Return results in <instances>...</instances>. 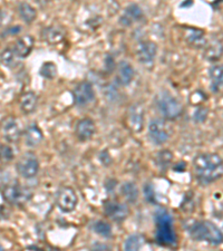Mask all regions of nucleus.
Returning <instances> with one entry per match:
<instances>
[{
  "mask_svg": "<svg viewBox=\"0 0 223 251\" xmlns=\"http://www.w3.org/2000/svg\"><path fill=\"white\" fill-rule=\"evenodd\" d=\"M121 193L124 197V199L129 203L136 202L137 198H139V190H137L136 185L133 182H125V183L122 184Z\"/></svg>",
  "mask_w": 223,
  "mask_h": 251,
  "instance_id": "nucleus-25",
  "label": "nucleus"
},
{
  "mask_svg": "<svg viewBox=\"0 0 223 251\" xmlns=\"http://www.w3.org/2000/svg\"><path fill=\"white\" fill-rule=\"evenodd\" d=\"M96 132L95 122L91 119L79 120L76 124L75 134L80 141H88L94 136Z\"/></svg>",
  "mask_w": 223,
  "mask_h": 251,
  "instance_id": "nucleus-14",
  "label": "nucleus"
},
{
  "mask_svg": "<svg viewBox=\"0 0 223 251\" xmlns=\"http://www.w3.org/2000/svg\"><path fill=\"white\" fill-rule=\"evenodd\" d=\"M155 240L162 247H175L177 237L173 228V219L166 210L155 212Z\"/></svg>",
  "mask_w": 223,
  "mask_h": 251,
  "instance_id": "nucleus-3",
  "label": "nucleus"
},
{
  "mask_svg": "<svg viewBox=\"0 0 223 251\" xmlns=\"http://www.w3.org/2000/svg\"><path fill=\"white\" fill-rule=\"evenodd\" d=\"M206 116H208V110L204 107H198V111L196 112V114H194V120H196L197 122L201 123V122H204Z\"/></svg>",
  "mask_w": 223,
  "mask_h": 251,
  "instance_id": "nucleus-32",
  "label": "nucleus"
},
{
  "mask_svg": "<svg viewBox=\"0 0 223 251\" xmlns=\"http://www.w3.org/2000/svg\"><path fill=\"white\" fill-rule=\"evenodd\" d=\"M18 13L20 18H22L26 24H31L37 18V11L34 7L27 2H22L18 6Z\"/></svg>",
  "mask_w": 223,
  "mask_h": 251,
  "instance_id": "nucleus-24",
  "label": "nucleus"
},
{
  "mask_svg": "<svg viewBox=\"0 0 223 251\" xmlns=\"http://www.w3.org/2000/svg\"><path fill=\"white\" fill-rule=\"evenodd\" d=\"M14 157V151L9 145L0 144V162L1 163H8V162L13 161Z\"/></svg>",
  "mask_w": 223,
  "mask_h": 251,
  "instance_id": "nucleus-31",
  "label": "nucleus"
},
{
  "mask_svg": "<svg viewBox=\"0 0 223 251\" xmlns=\"http://www.w3.org/2000/svg\"><path fill=\"white\" fill-rule=\"evenodd\" d=\"M16 169H17L19 176L25 177V179H31V177L36 176L39 171V162L37 156L31 152L25 153L20 156Z\"/></svg>",
  "mask_w": 223,
  "mask_h": 251,
  "instance_id": "nucleus-6",
  "label": "nucleus"
},
{
  "mask_svg": "<svg viewBox=\"0 0 223 251\" xmlns=\"http://www.w3.org/2000/svg\"><path fill=\"white\" fill-rule=\"evenodd\" d=\"M77 202H78L77 194L74 191V189L70 187H64L60 189L57 198H56V204H57L58 209L65 213L74 211Z\"/></svg>",
  "mask_w": 223,
  "mask_h": 251,
  "instance_id": "nucleus-7",
  "label": "nucleus"
},
{
  "mask_svg": "<svg viewBox=\"0 0 223 251\" xmlns=\"http://www.w3.org/2000/svg\"><path fill=\"white\" fill-rule=\"evenodd\" d=\"M127 125L133 132L140 133L144 128V108L141 104H134L127 112Z\"/></svg>",
  "mask_w": 223,
  "mask_h": 251,
  "instance_id": "nucleus-9",
  "label": "nucleus"
},
{
  "mask_svg": "<svg viewBox=\"0 0 223 251\" xmlns=\"http://www.w3.org/2000/svg\"><path fill=\"white\" fill-rule=\"evenodd\" d=\"M142 18H143V11H142L141 7L135 5V3H132L125 9L123 16L120 19V23L125 27H129Z\"/></svg>",
  "mask_w": 223,
  "mask_h": 251,
  "instance_id": "nucleus-17",
  "label": "nucleus"
},
{
  "mask_svg": "<svg viewBox=\"0 0 223 251\" xmlns=\"http://www.w3.org/2000/svg\"><path fill=\"white\" fill-rule=\"evenodd\" d=\"M134 75H135V72H134V68L131 64L124 62V60L119 64V66H117V80L121 85L127 86V85L131 84Z\"/></svg>",
  "mask_w": 223,
  "mask_h": 251,
  "instance_id": "nucleus-20",
  "label": "nucleus"
},
{
  "mask_svg": "<svg viewBox=\"0 0 223 251\" xmlns=\"http://www.w3.org/2000/svg\"><path fill=\"white\" fill-rule=\"evenodd\" d=\"M73 99L75 104L79 106L92 103L95 99V92L93 90L92 84L89 82L79 83L73 91Z\"/></svg>",
  "mask_w": 223,
  "mask_h": 251,
  "instance_id": "nucleus-8",
  "label": "nucleus"
},
{
  "mask_svg": "<svg viewBox=\"0 0 223 251\" xmlns=\"http://www.w3.org/2000/svg\"><path fill=\"white\" fill-rule=\"evenodd\" d=\"M2 198L8 203L14 205H23L31 198V193L18 183L8 184L2 189Z\"/></svg>",
  "mask_w": 223,
  "mask_h": 251,
  "instance_id": "nucleus-5",
  "label": "nucleus"
},
{
  "mask_svg": "<svg viewBox=\"0 0 223 251\" xmlns=\"http://www.w3.org/2000/svg\"><path fill=\"white\" fill-rule=\"evenodd\" d=\"M184 38L185 42L189 44L190 46L201 48L204 47L205 45V35L204 31L198 28H191V27H185L184 28Z\"/></svg>",
  "mask_w": 223,
  "mask_h": 251,
  "instance_id": "nucleus-16",
  "label": "nucleus"
},
{
  "mask_svg": "<svg viewBox=\"0 0 223 251\" xmlns=\"http://www.w3.org/2000/svg\"><path fill=\"white\" fill-rule=\"evenodd\" d=\"M104 212L113 221L122 222L126 219L128 216L127 206L117 201H105L104 202Z\"/></svg>",
  "mask_w": 223,
  "mask_h": 251,
  "instance_id": "nucleus-10",
  "label": "nucleus"
},
{
  "mask_svg": "<svg viewBox=\"0 0 223 251\" xmlns=\"http://www.w3.org/2000/svg\"><path fill=\"white\" fill-rule=\"evenodd\" d=\"M145 196H147V200H149V202H154V192L149 185L145 187Z\"/></svg>",
  "mask_w": 223,
  "mask_h": 251,
  "instance_id": "nucleus-33",
  "label": "nucleus"
},
{
  "mask_svg": "<svg viewBox=\"0 0 223 251\" xmlns=\"http://www.w3.org/2000/svg\"><path fill=\"white\" fill-rule=\"evenodd\" d=\"M39 74L47 79L55 78L57 75V66L51 62L44 63L39 70Z\"/></svg>",
  "mask_w": 223,
  "mask_h": 251,
  "instance_id": "nucleus-30",
  "label": "nucleus"
},
{
  "mask_svg": "<svg viewBox=\"0 0 223 251\" xmlns=\"http://www.w3.org/2000/svg\"><path fill=\"white\" fill-rule=\"evenodd\" d=\"M25 140L29 147H37L44 140V134L37 125H29L25 131Z\"/></svg>",
  "mask_w": 223,
  "mask_h": 251,
  "instance_id": "nucleus-23",
  "label": "nucleus"
},
{
  "mask_svg": "<svg viewBox=\"0 0 223 251\" xmlns=\"http://www.w3.org/2000/svg\"><path fill=\"white\" fill-rule=\"evenodd\" d=\"M204 58L209 62H218L223 55V45L220 40L213 39L204 45Z\"/></svg>",
  "mask_w": 223,
  "mask_h": 251,
  "instance_id": "nucleus-19",
  "label": "nucleus"
},
{
  "mask_svg": "<svg viewBox=\"0 0 223 251\" xmlns=\"http://www.w3.org/2000/svg\"><path fill=\"white\" fill-rule=\"evenodd\" d=\"M155 104L159 112L166 120H175L183 113V106L175 96L163 91L155 96Z\"/></svg>",
  "mask_w": 223,
  "mask_h": 251,
  "instance_id": "nucleus-4",
  "label": "nucleus"
},
{
  "mask_svg": "<svg viewBox=\"0 0 223 251\" xmlns=\"http://www.w3.org/2000/svg\"><path fill=\"white\" fill-rule=\"evenodd\" d=\"M193 168L200 184H211L223 176V159L217 153L198 154L193 160Z\"/></svg>",
  "mask_w": 223,
  "mask_h": 251,
  "instance_id": "nucleus-1",
  "label": "nucleus"
},
{
  "mask_svg": "<svg viewBox=\"0 0 223 251\" xmlns=\"http://www.w3.org/2000/svg\"><path fill=\"white\" fill-rule=\"evenodd\" d=\"M149 137L155 145H162L169 140V132L161 120H153L149 125Z\"/></svg>",
  "mask_w": 223,
  "mask_h": 251,
  "instance_id": "nucleus-12",
  "label": "nucleus"
},
{
  "mask_svg": "<svg viewBox=\"0 0 223 251\" xmlns=\"http://www.w3.org/2000/svg\"><path fill=\"white\" fill-rule=\"evenodd\" d=\"M18 56L16 55L14 48H6V50H3L1 51V54H0V62L7 67H13L14 65L17 63L16 62V58Z\"/></svg>",
  "mask_w": 223,
  "mask_h": 251,
  "instance_id": "nucleus-27",
  "label": "nucleus"
},
{
  "mask_svg": "<svg viewBox=\"0 0 223 251\" xmlns=\"http://www.w3.org/2000/svg\"><path fill=\"white\" fill-rule=\"evenodd\" d=\"M35 45V39L30 35H25L17 39L14 45V50L19 58H26L29 56Z\"/></svg>",
  "mask_w": 223,
  "mask_h": 251,
  "instance_id": "nucleus-15",
  "label": "nucleus"
},
{
  "mask_svg": "<svg viewBox=\"0 0 223 251\" xmlns=\"http://www.w3.org/2000/svg\"><path fill=\"white\" fill-rule=\"evenodd\" d=\"M173 160L172 153L169 151V150H163V151H160L159 154L156 155V164L159 165L161 170H166L169 168V165L171 164Z\"/></svg>",
  "mask_w": 223,
  "mask_h": 251,
  "instance_id": "nucleus-29",
  "label": "nucleus"
},
{
  "mask_svg": "<svg viewBox=\"0 0 223 251\" xmlns=\"http://www.w3.org/2000/svg\"><path fill=\"white\" fill-rule=\"evenodd\" d=\"M2 135L8 142H17L20 137V129L13 116H8L1 122Z\"/></svg>",
  "mask_w": 223,
  "mask_h": 251,
  "instance_id": "nucleus-13",
  "label": "nucleus"
},
{
  "mask_svg": "<svg viewBox=\"0 0 223 251\" xmlns=\"http://www.w3.org/2000/svg\"><path fill=\"white\" fill-rule=\"evenodd\" d=\"M183 226L189 236L196 241H204L212 246H219L223 242L222 231L211 221L188 219L183 222Z\"/></svg>",
  "mask_w": 223,
  "mask_h": 251,
  "instance_id": "nucleus-2",
  "label": "nucleus"
},
{
  "mask_svg": "<svg viewBox=\"0 0 223 251\" xmlns=\"http://www.w3.org/2000/svg\"><path fill=\"white\" fill-rule=\"evenodd\" d=\"M144 245V239L140 234H133V236L128 237L125 241L124 249L129 251L140 250Z\"/></svg>",
  "mask_w": 223,
  "mask_h": 251,
  "instance_id": "nucleus-26",
  "label": "nucleus"
},
{
  "mask_svg": "<svg viewBox=\"0 0 223 251\" xmlns=\"http://www.w3.org/2000/svg\"><path fill=\"white\" fill-rule=\"evenodd\" d=\"M93 230H94L95 233L99 234V236H102L104 238H109L112 236L111 225L102 220L94 222V225H93Z\"/></svg>",
  "mask_w": 223,
  "mask_h": 251,
  "instance_id": "nucleus-28",
  "label": "nucleus"
},
{
  "mask_svg": "<svg viewBox=\"0 0 223 251\" xmlns=\"http://www.w3.org/2000/svg\"><path fill=\"white\" fill-rule=\"evenodd\" d=\"M38 103V97L34 92H26L20 96L19 105L20 110H22L25 114H30L34 112L37 107Z\"/></svg>",
  "mask_w": 223,
  "mask_h": 251,
  "instance_id": "nucleus-21",
  "label": "nucleus"
},
{
  "mask_svg": "<svg viewBox=\"0 0 223 251\" xmlns=\"http://www.w3.org/2000/svg\"><path fill=\"white\" fill-rule=\"evenodd\" d=\"M42 36L45 42L50 44V45H57L65 39V31L60 27L50 26L44 28Z\"/></svg>",
  "mask_w": 223,
  "mask_h": 251,
  "instance_id": "nucleus-18",
  "label": "nucleus"
},
{
  "mask_svg": "<svg viewBox=\"0 0 223 251\" xmlns=\"http://www.w3.org/2000/svg\"><path fill=\"white\" fill-rule=\"evenodd\" d=\"M34 1L36 3H38L39 6H46L51 1V0H34Z\"/></svg>",
  "mask_w": 223,
  "mask_h": 251,
  "instance_id": "nucleus-34",
  "label": "nucleus"
},
{
  "mask_svg": "<svg viewBox=\"0 0 223 251\" xmlns=\"http://www.w3.org/2000/svg\"><path fill=\"white\" fill-rule=\"evenodd\" d=\"M157 54V46L151 40H144L137 45L136 57L143 65L153 64Z\"/></svg>",
  "mask_w": 223,
  "mask_h": 251,
  "instance_id": "nucleus-11",
  "label": "nucleus"
},
{
  "mask_svg": "<svg viewBox=\"0 0 223 251\" xmlns=\"http://www.w3.org/2000/svg\"><path fill=\"white\" fill-rule=\"evenodd\" d=\"M209 76L211 79V88L214 93H218L223 86V65H214L210 68Z\"/></svg>",
  "mask_w": 223,
  "mask_h": 251,
  "instance_id": "nucleus-22",
  "label": "nucleus"
}]
</instances>
